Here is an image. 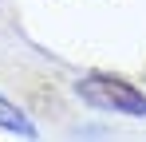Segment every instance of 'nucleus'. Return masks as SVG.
<instances>
[{
	"label": "nucleus",
	"mask_w": 146,
	"mask_h": 142,
	"mask_svg": "<svg viewBox=\"0 0 146 142\" xmlns=\"http://www.w3.org/2000/svg\"><path fill=\"white\" fill-rule=\"evenodd\" d=\"M79 95L95 107H107V111H122V115H146V95L134 91L130 83L122 79H111V75H87L79 83Z\"/></svg>",
	"instance_id": "obj_1"
},
{
	"label": "nucleus",
	"mask_w": 146,
	"mask_h": 142,
	"mask_svg": "<svg viewBox=\"0 0 146 142\" xmlns=\"http://www.w3.org/2000/svg\"><path fill=\"white\" fill-rule=\"evenodd\" d=\"M0 126L4 130H20V134H32V122H28L24 111H16L8 99H0Z\"/></svg>",
	"instance_id": "obj_2"
}]
</instances>
